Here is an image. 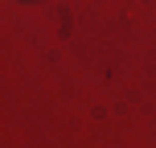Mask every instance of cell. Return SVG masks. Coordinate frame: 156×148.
<instances>
[]
</instances>
